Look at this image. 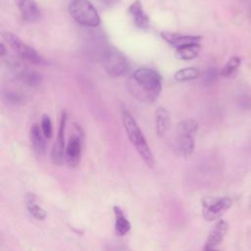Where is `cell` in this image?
<instances>
[{"mask_svg":"<svg viewBox=\"0 0 251 251\" xmlns=\"http://www.w3.org/2000/svg\"><path fill=\"white\" fill-rule=\"evenodd\" d=\"M129 89L135 97L145 102L155 101L162 90V77L153 69L138 68L129 79Z\"/></svg>","mask_w":251,"mask_h":251,"instance_id":"6da1fadb","label":"cell"},{"mask_svg":"<svg viewBox=\"0 0 251 251\" xmlns=\"http://www.w3.org/2000/svg\"><path fill=\"white\" fill-rule=\"evenodd\" d=\"M122 119L124 127L126 129L129 141L134 146V148L136 149L144 163L147 165V167L152 168L154 166V157L136 121L131 116V114L126 110L123 111Z\"/></svg>","mask_w":251,"mask_h":251,"instance_id":"7a4b0ae2","label":"cell"},{"mask_svg":"<svg viewBox=\"0 0 251 251\" xmlns=\"http://www.w3.org/2000/svg\"><path fill=\"white\" fill-rule=\"evenodd\" d=\"M198 124L193 119H185L177 123L175 128L174 150L181 157H188L194 151L195 135Z\"/></svg>","mask_w":251,"mask_h":251,"instance_id":"3957f363","label":"cell"},{"mask_svg":"<svg viewBox=\"0 0 251 251\" xmlns=\"http://www.w3.org/2000/svg\"><path fill=\"white\" fill-rule=\"evenodd\" d=\"M69 12L72 18L80 25L96 27L100 25V17L89 0H72Z\"/></svg>","mask_w":251,"mask_h":251,"instance_id":"277c9868","label":"cell"},{"mask_svg":"<svg viewBox=\"0 0 251 251\" xmlns=\"http://www.w3.org/2000/svg\"><path fill=\"white\" fill-rule=\"evenodd\" d=\"M100 60L106 73L111 76H120L128 69L126 56L113 46H103L100 49Z\"/></svg>","mask_w":251,"mask_h":251,"instance_id":"5b68a950","label":"cell"},{"mask_svg":"<svg viewBox=\"0 0 251 251\" xmlns=\"http://www.w3.org/2000/svg\"><path fill=\"white\" fill-rule=\"evenodd\" d=\"M4 40L11 46V48L19 54V56L25 61L34 64L42 65L44 63L43 58L29 45L25 43L21 38L11 32H4L2 34Z\"/></svg>","mask_w":251,"mask_h":251,"instance_id":"8992f818","label":"cell"},{"mask_svg":"<svg viewBox=\"0 0 251 251\" xmlns=\"http://www.w3.org/2000/svg\"><path fill=\"white\" fill-rule=\"evenodd\" d=\"M232 205L229 197H207L202 200V214L206 221L218 220Z\"/></svg>","mask_w":251,"mask_h":251,"instance_id":"52a82bcc","label":"cell"},{"mask_svg":"<svg viewBox=\"0 0 251 251\" xmlns=\"http://www.w3.org/2000/svg\"><path fill=\"white\" fill-rule=\"evenodd\" d=\"M66 123H67V113L63 112L61 115L59 130L57 134V138L55 143L53 144L51 150V161L54 165L60 166L64 159H65V129H66Z\"/></svg>","mask_w":251,"mask_h":251,"instance_id":"ba28073f","label":"cell"},{"mask_svg":"<svg viewBox=\"0 0 251 251\" xmlns=\"http://www.w3.org/2000/svg\"><path fill=\"white\" fill-rule=\"evenodd\" d=\"M81 157V135L79 132L70 137L65 150V159L72 168L78 166Z\"/></svg>","mask_w":251,"mask_h":251,"instance_id":"9c48e42d","label":"cell"},{"mask_svg":"<svg viewBox=\"0 0 251 251\" xmlns=\"http://www.w3.org/2000/svg\"><path fill=\"white\" fill-rule=\"evenodd\" d=\"M228 229V224L225 220H219L211 228L207 240L205 242L204 250H213L220 245L226 234Z\"/></svg>","mask_w":251,"mask_h":251,"instance_id":"30bf717a","label":"cell"},{"mask_svg":"<svg viewBox=\"0 0 251 251\" xmlns=\"http://www.w3.org/2000/svg\"><path fill=\"white\" fill-rule=\"evenodd\" d=\"M11 68L13 72L17 75L19 79H21L27 86L34 87L40 84L41 75L38 73L27 69L25 65L21 64L20 62H13L11 64Z\"/></svg>","mask_w":251,"mask_h":251,"instance_id":"8fae6325","label":"cell"},{"mask_svg":"<svg viewBox=\"0 0 251 251\" xmlns=\"http://www.w3.org/2000/svg\"><path fill=\"white\" fill-rule=\"evenodd\" d=\"M162 38L168 42L171 46L176 48L190 45V44H200L201 36L199 35H187V34H180L176 32H169L163 31L161 32Z\"/></svg>","mask_w":251,"mask_h":251,"instance_id":"7c38bea8","label":"cell"},{"mask_svg":"<svg viewBox=\"0 0 251 251\" xmlns=\"http://www.w3.org/2000/svg\"><path fill=\"white\" fill-rule=\"evenodd\" d=\"M22 19L26 23H35L40 19V9L33 0H15Z\"/></svg>","mask_w":251,"mask_h":251,"instance_id":"4fadbf2b","label":"cell"},{"mask_svg":"<svg viewBox=\"0 0 251 251\" xmlns=\"http://www.w3.org/2000/svg\"><path fill=\"white\" fill-rule=\"evenodd\" d=\"M128 14L135 26H137L138 28L147 29L149 27V17L144 11L143 5L140 1L136 0L130 4V6L128 7Z\"/></svg>","mask_w":251,"mask_h":251,"instance_id":"5bb4252c","label":"cell"},{"mask_svg":"<svg viewBox=\"0 0 251 251\" xmlns=\"http://www.w3.org/2000/svg\"><path fill=\"white\" fill-rule=\"evenodd\" d=\"M154 125L155 131L158 136L163 137L168 133L170 129L171 119L167 109H165L164 107H158L156 109L154 115Z\"/></svg>","mask_w":251,"mask_h":251,"instance_id":"9a60e30c","label":"cell"},{"mask_svg":"<svg viewBox=\"0 0 251 251\" xmlns=\"http://www.w3.org/2000/svg\"><path fill=\"white\" fill-rule=\"evenodd\" d=\"M29 136L33 151L38 155H43L46 151V137L43 134L41 127H39L37 124H33L31 126L29 130Z\"/></svg>","mask_w":251,"mask_h":251,"instance_id":"2e32d148","label":"cell"},{"mask_svg":"<svg viewBox=\"0 0 251 251\" xmlns=\"http://www.w3.org/2000/svg\"><path fill=\"white\" fill-rule=\"evenodd\" d=\"M113 211H114V215H115V230H116V233L119 236H124L129 231V229L131 227L130 223L126 219L123 210L119 206H114Z\"/></svg>","mask_w":251,"mask_h":251,"instance_id":"e0dca14e","label":"cell"},{"mask_svg":"<svg viewBox=\"0 0 251 251\" xmlns=\"http://www.w3.org/2000/svg\"><path fill=\"white\" fill-rule=\"evenodd\" d=\"M199 51H200V44H190V45H185V46L176 48L175 51V56L179 60L188 61L196 58L199 54Z\"/></svg>","mask_w":251,"mask_h":251,"instance_id":"ac0fdd59","label":"cell"},{"mask_svg":"<svg viewBox=\"0 0 251 251\" xmlns=\"http://www.w3.org/2000/svg\"><path fill=\"white\" fill-rule=\"evenodd\" d=\"M26 209L28 213L37 220H44L46 218L45 210L35 203V197L31 193L26 194Z\"/></svg>","mask_w":251,"mask_h":251,"instance_id":"d6986e66","label":"cell"},{"mask_svg":"<svg viewBox=\"0 0 251 251\" xmlns=\"http://www.w3.org/2000/svg\"><path fill=\"white\" fill-rule=\"evenodd\" d=\"M199 75H200V72L198 69L193 67H188V68H183L178 70L174 75V78L176 81H188V80L197 78Z\"/></svg>","mask_w":251,"mask_h":251,"instance_id":"ffe728a7","label":"cell"},{"mask_svg":"<svg viewBox=\"0 0 251 251\" xmlns=\"http://www.w3.org/2000/svg\"><path fill=\"white\" fill-rule=\"evenodd\" d=\"M241 59L237 56H233L228 59L226 64L224 66V68L221 70V75L224 77H230L232 76L238 70L240 66Z\"/></svg>","mask_w":251,"mask_h":251,"instance_id":"44dd1931","label":"cell"},{"mask_svg":"<svg viewBox=\"0 0 251 251\" xmlns=\"http://www.w3.org/2000/svg\"><path fill=\"white\" fill-rule=\"evenodd\" d=\"M3 98L6 103L10 105H21L24 103V97L14 91H7L4 93Z\"/></svg>","mask_w":251,"mask_h":251,"instance_id":"7402d4cb","label":"cell"},{"mask_svg":"<svg viewBox=\"0 0 251 251\" xmlns=\"http://www.w3.org/2000/svg\"><path fill=\"white\" fill-rule=\"evenodd\" d=\"M41 130L46 138H50L52 136V123L50 118L47 115H43L41 118V124H40Z\"/></svg>","mask_w":251,"mask_h":251,"instance_id":"603a6c76","label":"cell"},{"mask_svg":"<svg viewBox=\"0 0 251 251\" xmlns=\"http://www.w3.org/2000/svg\"><path fill=\"white\" fill-rule=\"evenodd\" d=\"M217 70L215 69H209L205 72L204 75H203V82L206 85H209L211 83H213L216 79H217Z\"/></svg>","mask_w":251,"mask_h":251,"instance_id":"cb8c5ba5","label":"cell"},{"mask_svg":"<svg viewBox=\"0 0 251 251\" xmlns=\"http://www.w3.org/2000/svg\"><path fill=\"white\" fill-rule=\"evenodd\" d=\"M102 5L106 6V7H110L113 6L115 4H117L118 2H120V0H98Z\"/></svg>","mask_w":251,"mask_h":251,"instance_id":"d4e9b609","label":"cell"},{"mask_svg":"<svg viewBox=\"0 0 251 251\" xmlns=\"http://www.w3.org/2000/svg\"><path fill=\"white\" fill-rule=\"evenodd\" d=\"M0 49H1L0 55H1V56H4V55L6 54V49H5V45H4V43H1V44H0Z\"/></svg>","mask_w":251,"mask_h":251,"instance_id":"484cf974","label":"cell"},{"mask_svg":"<svg viewBox=\"0 0 251 251\" xmlns=\"http://www.w3.org/2000/svg\"><path fill=\"white\" fill-rule=\"evenodd\" d=\"M249 13H250V16H251V5H250V9H249Z\"/></svg>","mask_w":251,"mask_h":251,"instance_id":"4316f807","label":"cell"}]
</instances>
